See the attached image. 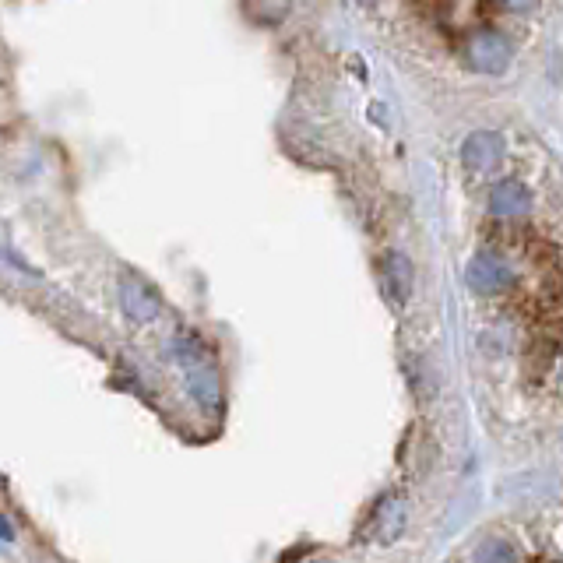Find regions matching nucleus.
<instances>
[{"instance_id": "nucleus-4", "label": "nucleus", "mask_w": 563, "mask_h": 563, "mask_svg": "<svg viewBox=\"0 0 563 563\" xmlns=\"http://www.w3.org/2000/svg\"><path fill=\"white\" fill-rule=\"evenodd\" d=\"M528 208H532V198H528V191L521 187V183L504 180V183H497V187H493L490 212L497 215V219H525Z\"/></svg>"}, {"instance_id": "nucleus-6", "label": "nucleus", "mask_w": 563, "mask_h": 563, "mask_svg": "<svg viewBox=\"0 0 563 563\" xmlns=\"http://www.w3.org/2000/svg\"><path fill=\"white\" fill-rule=\"evenodd\" d=\"M191 391L205 409H215V405H219V373H215L212 363L191 370Z\"/></svg>"}, {"instance_id": "nucleus-2", "label": "nucleus", "mask_w": 563, "mask_h": 563, "mask_svg": "<svg viewBox=\"0 0 563 563\" xmlns=\"http://www.w3.org/2000/svg\"><path fill=\"white\" fill-rule=\"evenodd\" d=\"M465 278H468V286L476 289V293L497 296V293H504V289L511 286L514 275H511V268H507V264L493 254V250H479V254L468 261Z\"/></svg>"}, {"instance_id": "nucleus-9", "label": "nucleus", "mask_w": 563, "mask_h": 563, "mask_svg": "<svg viewBox=\"0 0 563 563\" xmlns=\"http://www.w3.org/2000/svg\"><path fill=\"white\" fill-rule=\"evenodd\" d=\"M476 563H518V553H514L511 542H504V539H490L483 549H479Z\"/></svg>"}, {"instance_id": "nucleus-1", "label": "nucleus", "mask_w": 563, "mask_h": 563, "mask_svg": "<svg viewBox=\"0 0 563 563\" xmlns=\"http://www.w3.org/2000/svg\"><path fill=\"white\" fill-rule=\"evenodd\" d=\"M468 64L483 74H504L511 64V39H504L493 29L476 32V39L468 43Z\"/></svg>"}, {"instance_id": "nucleus-7", "label": "nucleus", "mask_w": 563, "mask_h": 563, "mask_svg": "<svg viewBox=\"0 0 563 563\" xmlns=\"http://www.w3.org/2000/svg\"><path fill=\"white\" fill-rule=\"evenodd\" d=\"M388 275H391V286H395L391 300L405 303V300H409V293H412V264L405 261L398 250H391V254H388Z\"/></svg>"}, {"instance_id": "nucleus-3", "label": "nucleus", "mask_w": 563, "mask_h": 563, "mask_svg": "<svg viewBox=\"0 0 563 563\" xmlns=\"http://www.w3.org/2000/svg\"><path fill=\"white\" fill-rule=\"evenodd\" d=\"M461 159H465L468 169H493L504 159V145H500L497 134L476 131V134H468L465 145H461Z\"/></svg>"}, {"instance_id": "nucleus-5", "label": "nucleus", "mask_w": 563, "mask_h": 563, "mask_svg": "<svg viewBox=\"0 0 563 563\" xmlns=\"http://www.w3.org/2000/svg\"><path fill=\"white\" fill-rule=\"evenodd\" d=\"M120 303H124L127 317H134V321H152L159 314V296L141 278H124L120 282Z\"/></svg>"}, {"instance_id": "nucleus-8", "label": "nucleus", "mask_w": 563, "mask_h": 563, "mask_svg": "<svg viewBox=\"0 0 563 563\" xmlns=\"http://www.w3.org/2000/svg\"><path fill=\"white\" fill-rule=\"evenodd\" d=\"M402 525H405V507L398 504V500H388V504H381L377 518H373V528L381 532V539H395V535L402 532Z\"/></svg>"}]
</instances>
